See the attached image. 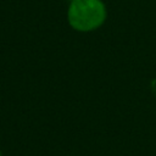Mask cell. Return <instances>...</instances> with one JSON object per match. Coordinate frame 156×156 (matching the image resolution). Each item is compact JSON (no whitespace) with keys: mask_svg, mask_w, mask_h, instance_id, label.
<instances>
[{"mask_svg":"<svg viewBox=\"0 0 156 156\" xmlns=\"http://www.w3.org/2000/svg\"><path fill=\"white\" fill-rule=\"evenodd\" d=\"M0 156H2V152H1V149H0Z\"/></svg>","mask_w":156,"mask_h":156,"instance_id":"obj_3","label":"cell"},{"mask_svg":"<svg viewBox=\"0 0 156 156\" xmlns=\"http://www.w3.org/2000/svg\"><path fill=\"white\" fill-rule=\"evenodd\" d=\"M107 9L102 0H71L67 9V22L71 28L88 33L102 27Z\"/></svg>","mask_w":156,"mask_h":156,"instance_id":"obj_1","label":"cell"},{"mask_svg":"<svg viewBox=\"0 0 156 156\" xmlns=\"http://www.w3.org/2000/svg\"><path fill=\"white\" fill-rule=\"evenodd\" d=\"M152 89H154V91H155V94H156V79L152 82Z\"/></svg>","mask_w":156,"mask_h":156,"instance_id":"obj_2","label":"cell"}]
</instances>
